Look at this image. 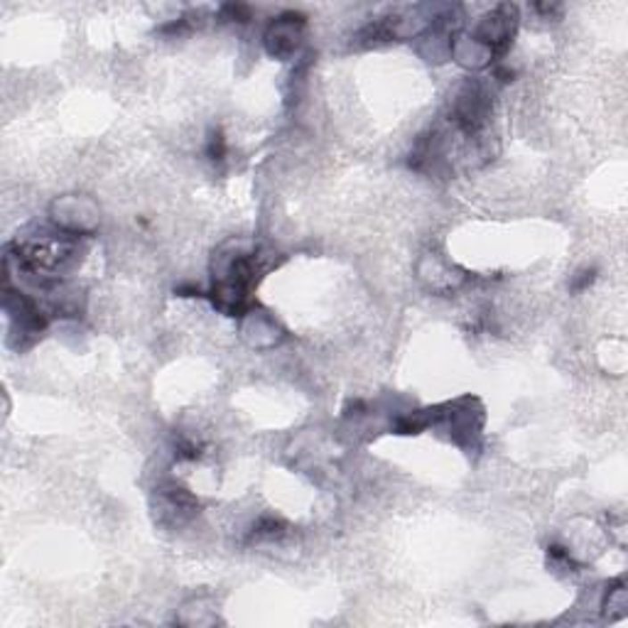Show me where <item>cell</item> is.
I'll return each mask as SVG.
<instances>
[{
	"label": "cell",
	"mask_w": 628,
	"mask_h": 628,
	"mask_svg": "<svg viewBox=\"0 0 628 628\" xmlns=\"http://www.w3.org/2000/svg\"><path fill=\"white\" fill-rule=\"evenodd\" d=\"M260 260L263 255L251 241L231 238L216 251L211 260V273H214L211 300L216 310H221L228 317L248 314V310L253 307L251 293L263 273Z\"/></svg>",
	"instance_id": "6da1fadb"
},
{
	"label": "cell",
	"mask_w": 628,
	"mask_h": 628,
	"mask_svg": "<svg viewBox=\"0 0 628 628\" xmlns=\"http://www.w3.org/2000/svg\"><path fill=\"white\" fill-rule=\"evenodd\" d=\"M516 29H518V8L516 5H499V8L486 12L469 35L479 45L489 49L493 59H496L508 52L513 37H516Z\"/></svg>",
	"instance_id": "7a4b0ae2"
},
{
	"label": "cell",
	"mask_w": 628,
	"mask_h": 628,
	"mask_svg": "<svg viewBox=\"0 0 628 628\" xmlns=\"http://www.w3.org/2000/svg\"><path fill=\"white\" fill-rule=\"evenodd\" d=\"M304 28H307V18L302 12H283L265 28L263 45L268 49V54L275 59H293L300 47H302Z\"/></svg>",
	"instance_id": "3957f363"
},
{
	"label": "cell",
	"mask_w": 628,
	"mask_h": 628,
	"mask_svg": "<svg viewBox=\"0 0 628 628\" xmlns=\"http://www.w3.org/2000/svg\"><path fill=\"white\" fill-rule=\"evenodd\" d=\"M52 221L67 234L87 236L96 226L98 211L87 196H64L52 204Z\"/></svg>",
	"instance_id": "277c9868"
},
{
	"label": "cell",
	"mask_w": 628,
	"mask_h": 628,
	"mask_svg": "<svg viewBox=\"0 0 628 628\" xmlns=\"http://www.w3.org/2000/svg\"><path fill=\"white\" fill-rule=\"evenodd\" d=\"M199 508L196 499L182 486L177 483H165L157 489V513L162 523H169V525H182L186 520L192 518Z\"/></svg>",
	"instance_id": "5b68a950"
},
{
	"label": "cell",
	"mask_w": 628,
	"mask_h": 628,
	"mask_svg": "<svg viewBox=\"0 0 628 628\" xmlns=\"http://www.w3.org/2000/svg\"><path fill=\"white\" fill-rule=\"evenodd\" d=\"M628 607V594L626 587H624V579L614 582L611 587L607 589V597H604V614L611 618H621L626 614Z\"/></svg>",
	"instance_id": "8992f818"
},
{
	"label": "cell",
	"mask_w": 628,
	"mask_h": 628,
	"mask_svg": "<svg viewBox=\"0 0 628 628\" xmlns=\"http://www.w3.org/2000/svg\"><path fill=\"white\" fill-rule=\"evenodd\" d=\"M285 523L280 518H260L251 530L248 542H260V540H275L283 535Z\"/></svg>",
	"instance_id": "52a82bcc"
},
{
	"label": "cell",
	"mask_w": 628,
	"mask_h": 628,
	"mask_svg": "<svg viewBox=\"0 0 628 628\" xmlns=\"http://www.w3.org/2000/svg\"><path fill=\"white\" fill-rule=\"evenodd\" d=\"M206 157L211 160V162H224L226 157V137L224 133L216 128V130H211L209 133V137H206Z\"/></svg>",
	"instance_id": "ba28073f"
},
{
	"label": "cell",
	"mask_w": 628,
	"mask_h": 628,
	"mask_svg": "<svg viewBox=\"0 0 628 628\" xmlns=\"http://www.w3.org/2000/svg\"><path fill=\"white\" fill-rule=\"evenodd\" d=\"M594 277H597V270H594V268H582L579 273L572 275L569 290H572V293H582V290H587L589 285L594 283Z\"/></svg>",
	"instance_id": "9c48e42d"
},
{
	"label": "cell",
	"mask_w": 628,
	"mask_h": 628,
	"mask_svg": "<svg viewBox=\"0 0 628 628\" xmlns=\"http://www.w3.org/2000/svg\"><path fill=\"white\" fill-rule=\"evenodd\" d=\"M221 20H228V22H248L251 20V10L245 5H224L221 8Z\"/></svg>",
	"instance_id": "30bf717a"
}]
</instances>
